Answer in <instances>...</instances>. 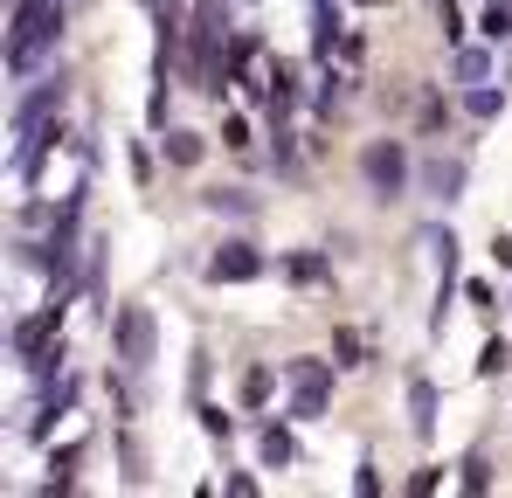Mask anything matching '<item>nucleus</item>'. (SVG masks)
I'll use <instances>...</instances> for the list:
<instances>
[{"instance_id":"12","label":"nucleus","mask_w":512,"mask_h":498,"mask_svg":"<svg viewBox=\"0 0 512 498\" xmlns=\"http://www.w3.org/2000/svg\"><path fill=\"white\" fill-rule=\"evenodd\" d=\"M360 360H367L360 332H333V367H360Z\"/></svg>"},{"instance_id":"3","label":"nucleus","mask_w":512,"mask_h":498,"mask_svg":"<svg viewBox=\"0 0 512 498\" xmlns=\"http://www.w3.org/2000/svg\"><path fill=\"white\" fill-rule=\"evenodd\" d=\"M284 374H291V388H298V395H291V422H319V415H326V395H333V367H326V360H291Z\"/></svg>"},{"instance_id":"14","label":"nucleus","mask_w":512,"mask_h":498,"mask_svg":"<svg viewBox=\"0 0 512 498\" xmlns=\"http://www.w3.org/2000/svg\"><path fill=\"white\" fill-rule=\"evenodd\" d=\"M167 160L173 166H194V160H201V139H194V132H167Z\"/></svg>"},{"instance_id":"5","label":"nucleus","mask_w":512,"mask_h":498,"mask_svg":"<svg viewBox=\"0 0 512 498\" xmlns=\"http://www.w3.org/2000/svg\"><path fill=\"white\" fill-rule=\"evenodd\" d=\"M256 270H263V256H256L250 243H222L208 256V277H215V284H250Z\"/></svg>"},{"instance_id":"11","label":"nucleus","mask_w":512,"mask_h":498,"mask_svg":"<svg viewBox=\"0 0 512 498\" xmlns=\"http://www.w3.org/2000/svg\"><path fill=\"white\" fill-rule=\"evenodd\" d=\"M457 77L485 83V77H492V56H485V49H457Z\"/></svg>"},{"instance_id":"9","label":"nucleus","mask_w":512,"mask_h":498,"mask_svg":"<svg viewBox=\"0 0 512 498\" xmlns=\"http://www.w3.org/2000/svg\"><path fill=\"white\" fill-rule=\"evenodd\" d=\"M478 28H485L492 42H512V0H485V7H478Z\"/></svg>"},{"instance_id":"13","label":"nucleus","mask_w":512,"mask_h":498,"mask_svg":"<svg viewBox=\"0 0 512 498\" xmlns=\"http://www.w3.org/2000/svg\"><path fill=\"white\" fill-rule=\"evenodd\" d=\"M333 42H340V21H333V14L319 7V21H312V49H319V63L333 56Z\"/></svg>"},{"instance_id":"10","label":"nucleus","mask_w":512,"mask_h":498,"mask_svg":"<svg viewBox=\"0 0 512 498\" xmlns=\"http://www.w3.org/2000/svg\"><path fill=\"white\" fill-rule=\"evenodd\" d=\"M464 111H471V118H499V111H506V90H492V83H471V90H464Z\"/></svg>"},{"instance_id":"4","label":"nucleus","mask_w":512,"mask_h":498,"mask_svg":"<svg viewBox=\"0 0 512 498\" xmlns=\"http://www.w3.org/2000/svg\"><path fill=\"white\" fill-rule=\"evenodd\" d=\"M111 339H118V360L139 374V367L153 360V312H146V305H125L118 326H111Z\"/></svg>"},{"instance_id":"7","label":"nucleus","mask_w":512,"mask_h":498,"mask_svg":"<svg viewBox=\"0 0 512 498\" xmlns=\"http://www.w3.org/2000/svg\"><path fill=\"white\" fill-rule=\"evenodd\" d=\"M409 422H416V436H429V429H436V388H429L423 374L409 381Z\"/></svg>"},{"instance_id":"2","label":"nucleus","mask_w":512,"mask_h":498,"mask_svg":"<svg viewBox=\"0 0 512 498\" xmlns=\"http://www.w3.org/2000/svg\"><path fill=\"white\" fill-rule=\"evenodd\" d=\"M360 180H367L381 201H395V194L409 187V153H402V139H374V146L360 153Z\"/></svg>"},{"instance_id":"8","label":"nucleus","mask_w":512,"mask_h":498,"mask_svg":"<svg viewBox=\"0 0 512 498\" xmlns=\"http://www.w3.org/2000/svg\"><path fill=\"white\" fill-rule=\"evenodd\" d=\"M256 450H263V464H291V457H298V443H291V429H277V422H263V436H256Z\"/></svg>"},{"instance_id":"19","label":"nucleus","mask_w":512,"mask_h":498,"mask_svg":"<svg viewBox=\"0 0 512 498\" xmlns=\"http://www.w3.org/2000/svg\"><path fill=\"white\" fill-rule=\"evenodd\" d=\"M506 339H492V346H485V353H478V374H506Z\"/></svg>"},{"instance_id":"21","label":"nucleus","mask_w":512,"mask_h":498,"mask_svg":"<svg viewBox=\"0 0 512 498\" xmlns=\"http://www.w3.org/2000/svg\"><path fill=\"white\" fill-rule=\"evenodd\" d=\"M492 256H499V263H506V270H512V243H506V236H499V243H492Z\"/></svg>"},{"instance_id":"22","label":"nucleus","mask_w":512,"mask_h":498,"mask_svg":"<svg viewBox=\"0 0 512 498\" xmlns=\"http://www.w3.org/2000/svg\"><path fill=\"white\" fill-rule=\"evenodd\" d=\"M146 7H167V0H146Z\"/></svg>"},{"instance_id":"1","label":"nucleus","mask_w":512,"mask_h":498,"mask_svg":"<svg viewBox=\"0 0 512 498\" xmlns=\"http://www.w3.org/2000/svg\"><path fill=\"white\" fill-rule=\"evenodd\" d=\"M63 42V0H14V28H7V70L28 77L42 56H56Z\"/></svg>"},{"instance_id":"15","label":"nucleus","mask_w":512,"mask_h":498,"mask_svg":"<svg viewBox=\"0 0 512 498\" xmlns=\"http://www.w3.org/2000/svg\"><path fill=\"white\" fill-rule=\"evenodd\" d=\"M208 208L215 215H250V194L243 187H222V194H208Z\"/></svg>"},{"instance_id":"6","label":"nucleus","mask_w":512,"mask_h":498,"mask_svg":"<svg viewBox=\"0 0 512 498\" xmlns=\"http://www.w3.org/2000/svg\"><path fill=\"white\" fill-rule=\"evenodd\" d=\"M423 187L436 201H457V194H464V160H443V153H436V160L423 166Z\"/></svg>"},{"instance_id":"17","label":"nucleus","mask_w":512,"mask_h":498,"mask_svg":"<svg viewBox=\"0 0 512 498\" xmlns=\"http://www.w3.org/2000/svg\"><path fill=\"white\" fill-rule=\"evenodd\" d=\"M263 395H270V367H250V374H243V402H263Z\"/></svg>"},{"instance_id":"18","label":"nucleus","mask_w":512,"mask_h":498,"mask_svg":"<svg viewBox=\"0 0 512 498\" xmlns=\"http://www.w3.org/2000/svg\"><path fill=\"white\" fill-rule=\"evenodd\" d=\"M291 277H298V284H319V277H326V256H291Z\"/></svg>"},{"instance_id":"20","label":"nucleus","mask_w":512,"mask_h":498,"mask_svg":"<svg viewBox=\"0 0 512 498\" xmlns=\"http://www.w3.org/2000/svg\"><path fill=\"white\" fill-rule=\"evenodd\" d=\"M201 429H208V436H236V422H229L222 409H201Z\"/></svg>"},{"instance_id":"16","label":"nucleus","mask_w":512,"mask_h":498,"mask_svg":"<svg viewBox=\"0 0 512 498\" xmlns=\"http://www.w3.org/2000/svg\"><path fill=\"white\" fill-rule=\"evenodd\" d=\"M492 485V464H485V450H471L464 457V492H485Z\"/></svg>"}]
</instances>
